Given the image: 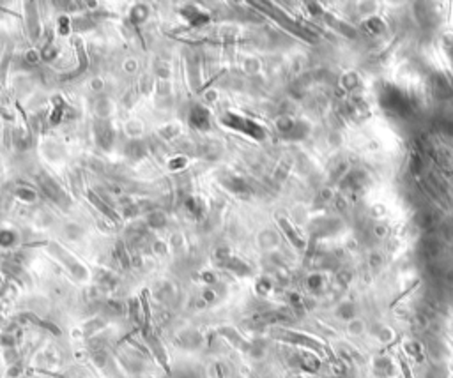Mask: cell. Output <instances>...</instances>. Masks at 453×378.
Here are the masks:
<instances>
[{"label": "cell", "instance_id": "obj_3", "mask_svg": "<svg viewBox=\"0 0 453 378\" xmlns=\"http://www.w3.org/2000/svg\"><path fill=\"white\" fill-rule=\"evenodd\" d=\"M39 182H41V186L45 188V191L53 198V200H55V201H64V198H66V196H64V191L60 189L59 186H57L55 182L52 181V179L41 177V179H39Z\"/></svg>", "mask_w": 453, "mask_h": 378}, {"label": "cell", "instance_id": "obj_5", "mask_svg": "<svg viewBox=\"0 0 453 378\" xmlns=\"http://www.w3.org/2000/svg\"><path fill=\"white\" fill-rule=\"evenodd\" d=\"M89 198H91V200H92V201H94V203H96V205H98V208H101V211H103V212H105V214H106V216H108V218H112V219H117V216H115V212H114V211H110V208H108V207H106V205H105V203H103V201H101V200H98V198H96V196H94V194H92V193H91V194H89Z\"/></svg>", "mask_w": 453, "mask_h": 378}, {"label": "cell", "instance_id": "obj_1", "mask_svg": "<svg viewBox=\"0 0 453 378\" xmlns=\"http://www.w3.org/2000/svg\"><path fill=\"white\" fill-rule=\"evenodd\" d=\"M223 124L229 125L232 129H237V131H243L244 135L248 136H253V138L260 140L266 136V129L262 125H258L257 122L253 120H246V118H241L239 115H234V113H226L223 118Z\"/></svg>", "mask_w": 453, "mask_h": 378}, {"label": "cell", "instance_id": "obj_6", "mask_svg": "<svg viewBox=\"0 0 453 378\" xmlns=\"http://www.w3.org/2000/svg\"><path fill=\"white\" fill-rule=\"evenodd\" d=\"M280 223H282L283 230H285V232L289 233V239H292V242L296 244V246L303 247V242H301V240L296 237V233H294V230H292V228H289V225H287V221H285V219H280Z\"/></svg>", "mask_w": 453, "mask_h": 378}, {"label": "cell", "instance_id": "obj_2", "mask_svg": "<svg viewBox=\"0 0 453 378\" xmlns=\"http://www.w3.org/2000/svg\"><path fill=\"white\" fill-rule=\"evenodd\" d=\"M276 336L282 338V340H285V341H289V343L305 345V347L312 348V350H314L315 354H319V355H324L326 354L324 347H322L319 341H315L314 338H310V336H303V334H299V332H289V330H282V332H278Z\"/></svg>", "mask_w": 453, "mask_h": 378}, {"label": "cell", "instance_id": "obj_4", "mask_svg": "<svg viewBox=\"0 0 453 378\" xmlns=\"http://www.w3.org/2000/svg\"><path fill=\"white\" fill-rule=\"evenodd\" d=\"M98 140H99V143L105 147V149H108L110 143H112V140H114V131L106 124H99V128H98Z\"/></svg>", "mask_w": 453, "mask_h": 378}]
</instances>
